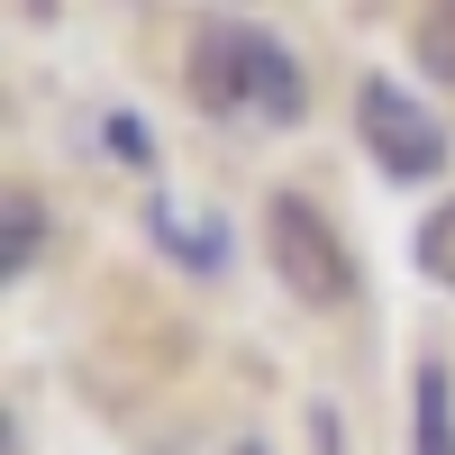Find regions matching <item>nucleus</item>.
I'll return each mask as SVG.
<instances>
[{
  "instance_id": "39448f33",
  "label": "nucleus",
  "mask_w": 455,
  "mask_h": 455,
  "mask_svg": "<svg viewBox=\"0 0 455 455\" xmlns=\"http://www.w3.org/2000/svg\"><path fill=\"white\" fill-rule=\"evenodd\" d=\"M410 455H455V383L437 355L410 373Z\"/></svg>"
},
{
  "instance_id": "423d86ee",
  "label": "nucleus",
  "mask_w": 455,
  "mask_h": 455,
  "mask_svg": "<svg viewBox=\"0 0 455 455\" xmlns=\"http://www.w3.org/2000/svg\"><path fill=\"white\" fill-rule=\"evenodd\" d=\"M36 255H46V201H36V192H10V201H0V274L28 283Z\"/></svg>"
},
{
  "instance_id": "f257e3e1",
  "label": "nucleus",
  "mask_w": 455,
  "mask_h": 455,
  "mask_svg": "<svg viewBox=\"0 0 455 455\" xmlns=\"http://www.w3.org/2000/svg\"><path fill=\"white\" fill-rule=\"evenodd\" d=\"M182 73H192V100L210 119H255V128H300L310 119V73H300V55L274 28L210 19L192 36V55H182Z\"/></svg>"
},
{
  "instance_id": "7ed1b4c3",
  "label": "nucleus",
  "mask_w": 455,
  "mask_h": 455,
  "mask_svg": "<svg viewBox=\"0 0 455 455\" xmlns=\"http://www.w3.org/2000/svg\"><path fill=\"white\" fill-rule=\"evenodd\" d=\"M355 137H364V156L383 164L392 182H437L446 156H455L446 119L410 83H392V73H364V83H355Z\"/></svg>"
},
{
  "instance_id": "20e7f679",
  "label": "nucleus",
  "mask_w": 455,
  "mask_h": 455,
  "mask_svg": "<svg viewBox=\"0 0 455 455\" xmlns=\"http://www.w3.org/2000/svg\"><path fill=\"white\" fill-rule=\"evenodd\" d=\"M146 228H156V246L182 264V274H228V228L182 210V201H146Z\"/></svg>"
},
{
  "instance_id": "0eeeda50",
  "label": "nucleus",
  "mask_w": 455,
  "mask_h": 455,
  "mask_svg": "<svg viewBox=\"0 0 455 455\" xmlns=\"http://www.w3.org/2000/svg\"><path fill=\"white\" fill-rule=\"evenodd\" d=\"M419 264H428V274L455 291V192H446V201L419 219Z\"/></svg>"
},
{
  "instance_id": "1a4fd4ad",
  "label": "nucleus",
  "mask_w": 455,
  "mask_h": 455,
  "mask_svg": "<svg viewBox=\"0 0 455 455\" xmlns=\"http://www.w3.org/2000/svg\"><path fill=\"white\" fill-rule=\"evenodd\" d=\"M100 137H109V156H119V164H156V137H146V119H128V109H109V119H100Z\"/></svg>"
},
{
  "instance_id": "9b49d317",
  "label": "nucleus",
  "mask_w": 455,
  "mask_h": 455,
  "mask_svg": "<svg viewBox=\"0 0 455 455\" xmlns=\"http://www.w3.org/2000/svg\"><path fill=\"white\" fill-rule=\"evenodd\" d=\"M228 455H274V446H264V437H237V446H228Z\"/></svg>"
},
{
  "instance_id": "6e6552de",
  "label": "nucleus",
  "mask_w": 455,
  "mask_h": 455,
  "mask_svg": "<svg viewBox=\"0 0 455 455\" xmlns=\"http://www.w3.org/2000/svg\"><path fill=\"white\" fill-rule=\"evenodd\" d=\"M410 46H419L428 73H446V83H455V0H437V10L419 19V36H410Z\"/></svg>"
},
{
  "instance_id": "9d476101",
  "label": "nucleus",
  "mask_w": 455,
  "mask_h": 455,
  "mask_svg": "<svg viewBox=\"0 0 455 455\" xmlns=\"http://www.w3.org/2000/svg\"><path fill=\"white\" fill-rule=\"evenodd\" d=\"M310 428H319V455H347V446H337V410H328V401L310 410Z\"/></svg>"
},
{
  "instance_id": "f03ea898",
  "label": "nucleus",
  "mask_w": 455,
  "mask_h": 455,
  "mask_svg": "<svg viewBox=\"0 0 455 455\" xmlns=\"http://www.w3.org/2000/svg\"><path fill=\"white\" fill-rule=\"evenodd\" d=\"M264 255H274V274L300 310H347L355 300V255H347V237H337V219L319 201H300V192L264 201Z\"/></svg>"
}]
</instances>
